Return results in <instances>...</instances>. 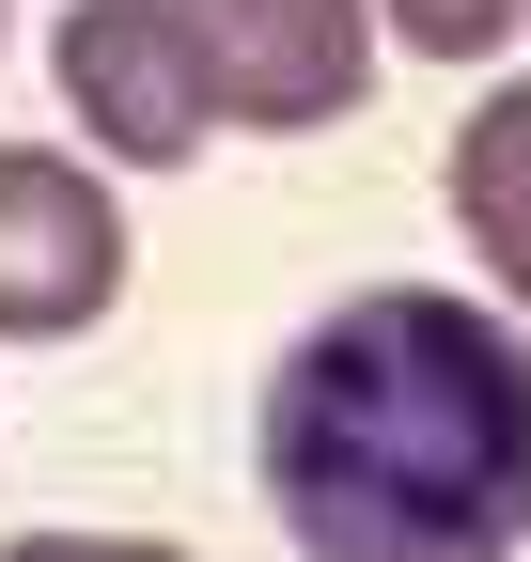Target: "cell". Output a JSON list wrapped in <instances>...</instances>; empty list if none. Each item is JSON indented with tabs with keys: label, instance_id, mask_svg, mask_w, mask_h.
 Instances as JSON below:
<instances>
[{
	"label": "cell",
	"instance_id": "3",
	"mask_svg": "<svg viewBox=\"0 0 531 562\" xmlns=\"http://www.w3.org/2000/svg\"><path fill=\"white\" fill-rule=\"evenodd\" d=\"M125 188L79 140H0V344H79L125 313Z\"/></svg>",
	"mask_w": 531,
	"mask_h": 562
},
{
	"label": "cell",
	"instance_id": "2",
	"mask_svg": "<svg viewBox=\"0 0 531 562\" xmlns=\"http://www.w3.org/2000/svg\"><path fill=\"white\" fill-rule=\"evenodd\" d=\"M47 79H63L79 157H110V172H188L219 140L204 0H63L47 16Z\"/></svg>",
	"mask_w": 531,
	"mask_h": 562
},
{
	"label": "cell",
	"instance_id": "1",
	"mask_svg": "<svg viewBox=\"0 0 531 562\" xmlns=\"http://www.w3.org/2000/svg\"><path fill=\"white\" fill-rule=\"evenodd\" d=\"M297 562H516L531 547V328L453 281L328 297L250 406Z\"/></svg>",
	"mask_w": 531,
	"mask_h": 562
},
{
	"label": "cell",
	"instance_id": "6",
	"mask_svg": "<svg viewBox=\"0 0 531 562\" xmlns=\"http://www.w3.org/2000/svg\"><path fill=\"white\" fill-rule=\"evenodd\" d=\"M375 32L407 47V63H500L531 32V0H375Z\"/></svg>",
	"mask_w": 531,
	"mask_h": 562
},
{
	"label": "cell",
	"instance_id": "4",
	"mask_svg": "<svg viewBox=\"0 0 531 562\" xmlns=\"http://www.w3.org/2000/svg\"><path fill=\"white\" fill-rule=\"evenodd\" d=\"M204 47H219V125H266V140H313L375 94V0H204Z\"/></svg>",
	"mask_w": 531,
	"mask_h": 562
},
{
	"label": "cell",
	"instance_id": "5",
	"mask_svg": "<svg viewBox=\"0 0 531 562\" xmlns=\"http://www.w3.org/2000/svg\"><path fill=\"white\" fill-rule=\"evenodd\" d=\"M453 235L485 250L500 313L531 328V79H485L470 125H453Z\"/></svg>",
	"mask_w": 531,
	"mask_h": 562
},
{
	"label": "cell",
	"instance_id": "8",
	"mask_svg": "<svg viewBox=\"0 0 531 562\" xmlns=\"http://www.w3.org/2000/svg\"><path fill=\"white\" fill-rule=\"evenodd\" d=\"M0 47H16V0H0Z\"/></svg>",
	"mask_w": 531,
	"mask_h": 562
},
{
	"label": "cell",
	"instance_id": "7",
	"mask_svg": "<svg viewBox=\"0 0 531 562\" xmlns=\"http://www.w3.org/2000/svg\"><path fill=\"white\" fill-rule=\"evenodd\" d=\"M0 562H188L157 531H0Z\"/></svg>",
	"mask_w": 531,
	"mask_h": 562
}]
</instances>
